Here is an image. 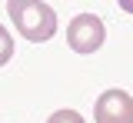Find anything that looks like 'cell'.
Wrapping results in <instances>:
<instances>
[{
	"instance_id": "6da1fadb",
	"label": "cell",
	"mask_w": 133,
	"mask_h": 123,
	"mask_svg": "<svg viewBox=\"0 0 133 123\" xmlns=\"http://www.w3.org/2000/svg\"><path fill=\"white\" fill-rule=\"evenodd\" d=\"M7 13L14 20L20 37H27L30 43H47L57 33V13L50 3L40 0H7Z\"/></svg>"
},
{
	"instance_id": "7a4b0ae2",
	"label": "cell",
	"mask_w": 133,
	"mask_h": 123,
	"mask_svg": "<svg viewBox=\"0 0 133 123\" xmlns=\"http://www.w3.org/2000/svg\"><path fill=\"white\" fill-rule=\"evenodd\" d=\"M103 37H107V27L97 13H80L66 27V43L77 53H97L103 47Z\"/></svg>"
},
{
	"instance_id": "3957f363",
	"label": "cell",
	"mask_w": 133,
	"mask_h": 123,
	"mask_svg": "<svg viewBox=\"0 0 133 123\" xmlns=\"http://www.w3.org/2000/svg\"><path fill=\"white\" fill-rule=\"evenodd\" d=\"M97 123H133V97L127 90H103L97 106H93Z\"/></svg>"
},
{
	"instance_id": "277c9868",
	"label": "cell",
	"mask_w": 133,
	"mask_h": 123,
	"mask_svg": "<svg viewBox=\"0 0 133 123\" xmlns=\"http://www.w3.org/2000/svg\"><path fill=\"white\" fill-rule=\"evenodd\" d=\"M14 60V37L7 33V27L0 23V67Z\"/></svg>"
},
{
	"instance_id": "5b68a950",
	"label": "cell",
	"mask_w": 133,
	"mask_h": 123,
	"mask_svg": "<svg viewBox=\"0 0 133 123\" xmlns=\"http://www.w3.org/2000/svg\"><path fill=\"white\" fill-rule=\"evenodd\" d=\"M47 123H87V120H83L77 110H57V113H53Z\"/></svg>"
}]
</instances>
